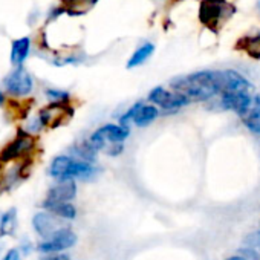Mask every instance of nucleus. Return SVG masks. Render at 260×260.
Segmentation results:
<instances>
[{
  "mask_svg": "<svg viewBox=\"0 0 260 260\" xmlns=\"http://www.w3.org/2000/svg\"><path fill=\"white\" fill-rule=\"evenodd\" d=\"M172 87L175 89V92L185 95L190 101H205L222 92L220 72L201 71L185 77H179L172 81Z\"/></svg>",
  "mask_w": 260,
  "mask_h": 260,
  "instance_id": "nucleus-1",
  "label": "nucleus"
},
{
  "mask_svg": "<svg viewBox=\"0 0 260 260\" xmlns=\"http://www.w3.org/2000/svg\"><path fill=\"white\" fill-rule=\"evenodd\" d=\"M236 8L225 0H204L201 4L199 19L211 31H217L220 23L228 20L234 14Z\"/></svg>",
  "mask_w": 260,
  "mask_h": 260,
  "instance_id": "nucleus-2",
  "label": "nucleus"
},
{
  "mask_svg": "<svg viewBox=\"0 0 260 260\" xmlns=\"http://www.w3.org/2000/svg\"><path fill=\"white\" fill-rule=\"evenodd\" d=\"M127 137H128V128L127 127L116 125V124H106V125L100 127L98 130H95L87 141L98 152V150L106 147V143L121 144Z\"/></svg>",
  "mask_w": 260,
  "mask_h": 260,
  "instance_id": "nucleus-3",
  "label": "nucleus"
},
{
  "mask_svg": "<svg viewBox=\"0 0 260 260\" xmlns=\"http://www.w3.org/2000/svg\"><path fill=\"white\" fill-rule=\"evenodd\" d=\"M34 149V138L26 130L20 128L17 132V137L14 141H11L8 146L4 147L0 152V162H8V161H16L19 158H23Z\"/></svg>",
  "mask_w": 260,
  "mask_h": 260,
  "instance_id": "nucleus-4",
  "label": "nucleus"
},
{
  "mask_svg": "<svg viewBox=\"0 0 260 260\" xmlns=\"http://www.w3.org/2000/svg\"><path fill=\"white\" fill-rule=\"evenodd\" d=\"M75 243H77V234L72 230L63 226L52 237L39 243L37 249L43 254H57V252H61L64 249L72 248Z\"/></svg>",
  "mask_w": 260,
  "mask_h": 260,
  "instance_id": "nucleus-5",
  "label": "nucleus"
},
{
  "mask_svg": "<svg viewBox=\"0 0 260 260\" xmlns=\"http://www.w3.org/2000/svg\"><path fill=\"white\" fill-rule=\"evenodd\" d=\"M5 87L10 93L16 96H25L31 93L34 87V81H32V77L28 74V71L19 66L5 78Z\"/></svg>",
  "mask_w": 260,
  "mask_h": 260,
  "instance_id": "nucleus-6",
  "label": "nucleus"
},
{
  "mask_svg": "<svg viewBox=\"0 0 260 260\" xmlns=\"http://www.w3.org/2000/svg\"><path fill=\"white\" fill-rule=\"evenodd\" d=\"M149 100L153 104H156L166 110H175V109L184 107L190 103V100L185 95H182L179 92H169L164 87L152 89V92L149 93Z\"/></svg>",
  "mask_w": 260,
  "mask_h": 260,
  "instance_id": "nucleus-7",
  "label": "nucleus"
},
{
  "mask_svg": "<svg viewBox=\"0 0 260 260\" xmlns=\"http://www.w3.org/2000/svg\"><path fill=\"white\" fill-rule=\"evenodd\" d=\"M72 109L68 107L66 104H58V103H52L51 106H48L46 109H43L39 113V119L42 122L43 127H58L61 124H64L66 121L71 119L72 116Z\"/></svg>",
  "mask_w": 260,
  "mask_h": 260,
  "instance_id": "nucleus-8",
  "label": "nucleus"
},
{
  "mask_svg": "<svg viewBox=\"0 0 260 260\" xmlns=\"http://www.w3.org/2000/svg\"><path fill=\"white\" fill-rule=\"evenodd\" d=\"M220 104L225 110H233L237 115H248L252 107V98L248 92H223Z\"/></svg>",
  "mask_w": 260,
  "mask_h": 260,
  "instance_id": "nucleus-9",
  "label": "nucleus"
},
{
  "mask_svg": "<svg viewBox=\"0 0 260 260\" xmlns=\"http://www.w3.org/2000/svg\"><path fill=\"white\" fill-rule=\"evenodd\" d=\"M77 196V184L74 179H61L55 185H52L46 194V199L43 202L49 204H61V202H71Z\"/></svg>",
  "mask_w": 260,
  "mask_h": 260,
  "instance_id": "nucleus-10",
  "label": "nucleus"
},
{
  "mask_svg": "<svg viewBox=\"0 0 260 260\" xmlns=\"http://www.w3.org/2000/svg\"><path fill=\"white\" fill-rule=\"evenodd\" d=\"M32 226L36 230V233L42 237H45V240H48L49 237H52L58 230H61L63 226L58 223V220L54 217L52 213H45L40 211L32 217Z\"/></svg>",
  "mask_w": 260,
  "mask_h": 260,
  "instance_id": "nucleus-11",
  "label": "nucleus"
},
{
  "mask_svg": "<svg viewBox=\"0 0 260 260\" xmlns=\"http://www.w3.org/2000/svg\"><path fill=\"white\" fill-rule=\"evenodd\" d=\"M220 84H222V93L223 92H248L252 87L251 83L236 71H222Z\"/></svg>",
  "mask_w": 260,
  "mask_h": 260,
  "instance_id": "nucleus-12",
  "label": "nucleus"
},
{
  "mask_svg": "<svg viewBox=\"0 0 260 260\" xmlns=\"http://www.w3.org/2000/svg\"><path fill=\"white\" fill-rule=\"evenodd\" d=\"M72 162H74V159L69 156H64V155L54 158L51 166H49V175L58 181L69 179V172H71Z\"/></svg>",
  "mask_w": 260,
  "mask_h": 260,
  "instance_id": "nucleus-13",
  "label": "nucleus"
},
{
  "mask_svg": "<svg viewBox=\"0 0 260 260\" xmlns=\"http://www.w3.org/2000/svg\"><path fill=\"white\" fill-rule=\"evenodd\" d=\"M29 48H31V40L28 37L14 40L13 48H11V63L16 64L17 68L22 66V63L26 60V57L29 54Z\"/></svg>",
  "mask_w": 260,
  "mask_h": 260,
  "instance_id": "nucleus-14",
  "label": "nucleus"
},
{
  "mask_svg": "<svg viewBox=\"0 0 260 260\" xmlns=\"http://www.w3.org/2000/svg\"><path fill=\"white\" fill-rule=\"evenodd\" d=\"M42 207L45 210H48L49 213H52L54 216L57 217H61V219H68V220H72L75 219L77 216V210L72 204L69 202H61V204H49V202H43Z\"/></svg>",
  "mask_w": 260,
  "mask_h": 260,
  "instance_id": "nucleus-15",
  "label": "nucleus"
},
{
  "mask_svg": "<svg viewBox=\"0 0 260 260\" xmlns=\"http://www.w3.org/2000/svg\"><path fill=\"white\" fill-rule=\"evenodd\" d=\"M96 173V169L86 161H77L74 159L71 172H69V179H89Z\"/></svg>",
  "mask_w": 260,
  "mask_h": 260,
  "instance_id": "nucleus-16",
  "label": "nucleus"
},
{
  "mask_svg": "<svg viewBox=\"0 0 260 260\" xmlns=\"http://www.w3.org/2000/svg\"><path fill=\"white\" fill-rule=\"evenodd\" d=\"M16 230H17V210L10 208L7 213L2 214V219H0V237L14 236Z\"/></svg>",
  "mask_w": 260,
  "mask_h": 260,
  "instance_id": "nucleus-17",
  "label": "nucleus"
},
{
  "mask_svg": "<svg viewBox=\"0 0 260 260\" xmlns=\"http://www.w3.org/2000/svg\"><path fill=\"white\" fill-rule=\"evenodd\" d=\"M153 51H155V46H153L152 43L143 45L141 48H138V49L134 52L132 57H130V60H128V63H127V68H128V69H132V68H137V66L143 64L146 60H149V57L153 54Z\"/></svg>",
  "mask_w": 260,
  "mask_h": 260,
  "instance_id": "nucleus-18",
  "label": "nucleus"
},
{
  "mask_svg": "<svg viewBox=\"0 0 260 260\" xmlns=\"http://www.w3.org/2000/svg\"><path fill=\"white\" fill-rule=\"evenodd\" d=\"M239 48H242L251 58H260V34L252 37H245L239 42Z\"/></svg>",
  "mask_w": 260,
  "mask_h": 260,
  "instance_id": "nucleus-19",
  "label": "nucleus"
},
{
  "mask_svg": "<svg viewBox=\"0 0 260 260\" xmlns=\"http://www.w3.org/2000/svg\"><path fill=\"white\" fill-rule=\"evenodd\" d=\"M72 155H75L77 158H80V161H86V162H93L96 158V150L89 144V141H84L78 146H74L71 149Z\"/></svg>",
  "mask_w": 260,
  "mask_h": 260,
  "instance_id": "nucleus-20",
  "label": "nucleus"
},
{
  "mask_svg": "<svg viewBox=\"0 0 260 260\" xmlns=\"http://www.w3.org/2000/svg\"><path fill=\"white\" fill-rule=\"evenodd\" d=\"M158 113L159 112H158V109L155 106H143L140 109V112H138V115H137L134 122L138 127H146V125H149L150 122H153L156 119Z\"/></svg>",
  "mask_w": 260,
  "mask_h": 260,
  "instance_id": "nucleus-21",
  "label": "nucleus"
},
{
  "mask_svg": "<svg viewBox=\"0 0 260 260\" xmlns=\"http://www.w3.org/2000/svg\"><path fill=\"white\" fill-rule=\"evenodd\" d=\"M144 104L143 103H137V104H134L132 107H130L121 118H119V125H122V127H127V124L130 122V121H135V118H137V115H138V112H140V109L143 107Z\"/></svg>",
  "mask_w": 260,
  "mask_h": 260,
  "instance_id": "nucleus-22",
  "label": "nucleus"
},
{
  "mask_svg": "<svg viewBox=\"0 0 260 260\" xmlns=\"http://www.w3.org/2000/svg\"><path fill=\"white\" fill-rule=\"evenodd\" d=\"M46 96L48 100H51V103H58V104H66L69 100V93L64 90H57V89H48L46 90Z\"/></svg>",
  "mask_w": 260,
  "mask_h": 260,
  "instance_id": "nucleus-23",
  "label": "nucleus"
},
{
  "mask_svg": "<svg viewBox=\"0 0 260 260\" xmlns=\"http://www.w3.org/2000/svg\"><path fill=\"white\" fill-rule=\"evenodd\" d=\"M243 242H245L246 246H249V248H252V249H255V251L260 252V230H258V231H254V233H251V234H248V236L243 239Z\"/></svg>",
  "mask_w": 260,
  "mask_h": 260,
  "instance_id": "nucleus-24",
  "label": "nucleus"
},
{
  "mask_svg": "<svg viewBox=\"0 0 260 260\" xmlns=\"http://www.w3.org/2000/svg\"><path fill=\"white\" fill-rule=\"evenodd\" d=\"M245 125L251 130L252 134L260 135V116H246Z\"/></svg>",
  "mask_w": 260,
  "mask_h": 260,
  "instance_id": "nucleus-25",
  "label": "nucleus"
},
{
  "mask_svg": "<svg viewBox=\"0 0 260 260\" xmlns=\"http://www.w3.org/2000/svg\"><path fill=\"white\" fill-rule=\"evenodd\" d=\"M239 252H240V255H242L245 260H260V252L255 251V249H252V248H249V246L240 248Z\"/></svg>",
  "mask_w": 260,
  "mask_h": 260,
  "instance_id": "nucleus-26",
  "label": "nucleus"
},
{
  "mask_svg": "<svg viewBox=\"0 0 260 260\" xmlns=\"http://www.w3.org/2000/svg\"><path fill=\"white\" fill-rule=\"evenodd\" d=\"M2 260H22V252L17 248H11L5 252Z\"/></svg>",
  "mask_w": 260,
  "mask_h": 260,
  "instance_id": "nucleus-27",
  "label": "nucleus"
},
{
  "mask_svg": "<svg viewBox=\"0 0 260 260\" xmlns=\"http://www.w3.org/2000/svg\"><path fill=\"white\" fill-rule=\"evenodd\" d=\"M40 260H71V257L63 252H57V254H45Z\"/></svg>",
  "mask_w": 260,
  "mask_h": 260,
  "instance_id": "nucleus-28",
  "label": "nucleus"
},
{
  "mask_svg": "<svg viewBox=\"0 0 260 260\" xmlns=\"http://www.w3.org/2000/svg\"><path fill=\"white\" fill-rule=\"evenodd\" d=\"M31 251H32V243H31L28 239H25V240L20 243V252H23V254H26V255H28Z\"/></svg>",
  "mask_w": 260,
  "mask_h": 260,
  "instance_id": "nucleus-29",
  "label": "nucleus"
},
{
  "mask_svg": "<svg viewBox=\"0 0 260 260\" xmlns=\"http://www.w3.org/2000/svg\"><path fill=\"white\" fill-rule=\"evenodd\" d=\"M63 4H66V5H78L80 2H89L90 5H93L96 0H61Z\"/></svg>",
  "mask_w": 260,
  "mask_h": 260,
  "instance_id": "nucleus-30",
  "label": "nucleus"
},
{
  "mask_svg": "<svg viewBox=\"0 0 260 260\" xmlns=\"http://www.w3.org/2000/svg\"><path fill=\"white\" fill-rule=\"evenodd\" d=\"M226 260H245L242 255H234V257H228Z\"/></svg>",
  "mask_w": 260,
  "mask_h": 260,
  "instance_id": "nucleus-31",
  "label": "nucleus"
},
{
  "mask_svg": "<svg viewBox=\"0 0 260 260\" xmlns=\"http://www.w3.org/2000/svg\"><path fill=\"white\" fill-rule=\"evenodd\" d=\"M5 103V95L2 93V90H0V106H2Z\"/></svg>",
  "mask_w": 260,
  "mask_h": 260,
  "instance_id": "nucleus-32",
  "label": "nucleus"
},
{
  "mask_svg": "<svg viewBox=\"0 0 260 260\" xmlns=\"http://www.w3.org/2000/svg\"><path fill=\"white\" fill-rule=\"evenodd\" d=\"M257 10H258V13H260V2H258V5H257Z\"/></svg>",
  "mask_w": 260,
  "mask_h": 260,
  "instance_id": "nucleus-33",
  "label": "nucleus"
},
{
  "mask_svg": "<svg viewBox=\"0 0 260 260\" xmlns=\"http://www.w3.org/2000/svg\"><path fill=\"white\" fill-rule=\"evenodd\" d=\"M0 219H2V216H0Z\"/></svg>",
  "mask_w": 260,
  "mask_h": 260,
  "instance_id": "nucleus-34",
  "label": "nucleus"
}]
</instances>
